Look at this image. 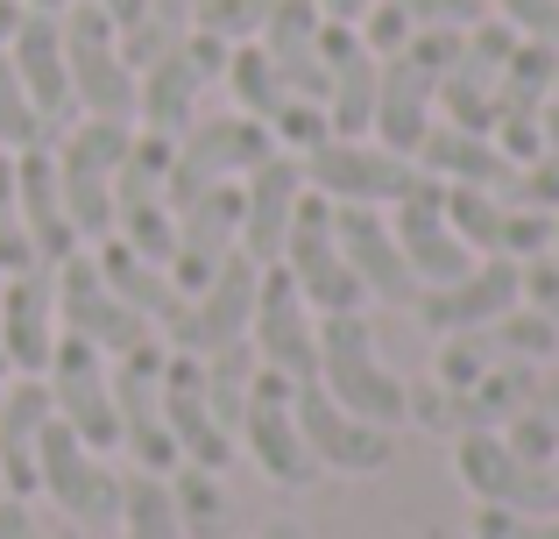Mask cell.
Masks as SVG:
<instances>
[{
    "label": "cell",
    "mask_w": 559,
    "mask_h": 539,
    "mask_svg": "<svg viewBox=\"0 0 559 539\" xmlns=\"http://www.w3.org/2000/svg\"><path fill=\"white\" fill-rule=\"evenodd\" d=\"M489 14L518 43H552L559 50V0H489Z\"/></svg>",
    "instance_id": "cell-44"
},
{
    "label": "cell",
    "mask_w": 559,
    "mask_h": 539,
    "mask_svg": "<svg viewBox=\"0 0 559 539\" xmlns=\"http://www.w3.org/2000/svg\"><path fill=\"white\" fill-rule=\"evenodd\" d=\"M164 333L128 355H114V419H121V455L150 476H170L178 469V447H170V426H164Z\"/></svg>",
    "instance_id": "cell-9"
},
{
    "label": "cell",
    "mask_w": 559,
    "mask_h": 539,
    "mask_svg": "<svg viewBox=\"0 0 559 539\" xmlns=\"http://www.w3.org/2000/svg\"><path fill=\"white\" fill-rule=\"evenodd\" d=\"M369 8H382V0H319V14H326V22H347V28H355Z\"/></svg>",
    "instance_id": "cell-51"
},
{
    "label": "cell",
    "mask_w": 559,
    "mask_h": 539,
    "mask_svg": "<svg viewBox=\"0 0 559 539\" xmlns=\"http://www.w3.org/2000/svg\"><path fill=\"white\" fill-rule=\"evenodd\" d=\"M93 270L107 277V291H114V298H121V305H135V313L150 319L156 333H164V327H170V313L185 305V291L170 284V270H164V263L135 256L128 242H114V235H107V242H93Z\"/></svg>",
    "instance_id": "cell-30"
},
{
    "label": "cell",
    "mask_w": 559,
    "mask_h": 539,
    "mask_svg": "<svg viewBox=\"0 0 559 539\" xmlns=\"http://www.w3.org/2000/svg\"><path fill=\"white\" fill-rule=\"evenodd\" d=\"M404 419H418L425 433H439L447 441L453 433V390H439V384H425V390H411V405H404Z\"/></svg>",
    "instance_id": "cell-48"
},
{
    "label": "cell",
    "mask_w": 559,
    "mask_h": 539,
    "mask_svg": "<svg viewBox=\"0 0 559 539\" xmlns=\"http://www.w3.org/2000/svg\"><path fill=\"white\" fill-rule=\"evenodd\" d=\"M36 142H57L50 128H43V114H36V99H28V85L14 79V65L0 57V150H36Z\"/></svg>",
    "instance_id": "cell-38"
},
{
    "label": "cell",
    "mask_w": 559,
    "mask_h": 539,
    "mask_svg": "<svg viewBox=\"0 0 559 539\" xmlns=\"http://www.w3.org/2000/svg\"><path fill=\"white\" fill-rule=\"evenodd\" d=\"M57 333H71V341L99 348L107 362L128 355V348H142V341H156L150 319L107 291V277L93 270V249H79L71 263H57Z\"/></svg>",
    "instance_id": "cell-14"
},
{
    "label": "cell",
    "mask_w": 559,
    "mask_h": 539,
    "mask_svg": "<svg viewBox=\"0 0 559 539\" xmlns=\"http://www.w3.org/2000/svg\"><path fill=\"white\" fill-rule=\"evenodd\" d=\"M121 483L128 476L114 469L107 455H93L64 419H50L43 461H36V504H50V512L71 518L79 532H114L121 526Z\"/></svg>",
    "instance_id": "cell-4"
},
{
    "label": "cell",
    "mask_w": 559,
    "mask_h": 539,
    "mask_svg": "<svg viewBox=\"0 0 559 539\" xmlns=\"http://www.w3.org/2000/svg\"><path fill=\"white\" fill-rule=\"evenodd\" d=\"M0 384H8V376H0Z\"/></svg>",
    "instance_id": "cell-59"
},
{
    "label": "cell",
    "mask_w": 559,
    "mask_h": 539,
    "mask_svg": "<svg viewBox=\"0 0 559 539\" xmlns=\"http://www.w3.org/2000/svg\"><path fill=\"white\" fill-rule=\"evenodd\" d=\"M99 8H107L114 22H128V14H142V8H150V0H99Z\"/></svg>",
    "instance_id": "cell-54"
},
{
    "label": "cell",
    "mask_w": 559,
    "mask_h": 539,
    "mask_svg": "<svg viewBox=\"0 0 559 539\" xmlns=\"http://www.w3.org/2000/svg\"><path fill=\"white\" fill-rule=\"evenodd\" d=\"M510 207H538V213H559V150H546L538 164H524L518 178L503 185Z\"/></svg>",
    "instance_id": "cell-45"
},
{
    "label": "cell",
    "mask_w": 559,
    "mask_h": 539,
    "mask_svg": "<svg viewBox=\"0 0 559 539\" xmlns=\"http://www.w3.org/2000/svg\"><path fill=\"white\" fill-rule=\"evenodd\" d=\"M276 156V136L248 114H199L178 136L170 156V207H185L191 192H213V185H241L255 164Z\"/></svg>",
    "instance_id": "cell-6"
},
{
    "label": "cell",
    "mask_w": 559,
    "mask_h": 539,
    "mask_svg": "<svg viewBox=\"0 0 559 539\" xmlns=\"http://www.w3.org/2000/svg\"><path fill=\"white\" fill-rule=\"evenodd\" d=\"M191 28H199V0H150L142 14L121 22V57L142 71V65H156V57L178 50Z\"/></svg>",
    "instance_id": "cell-31"
},
{
    "label": "cell",
    "mask_w": 559,
    "mask_h": 539,
    "mask_svg": "<svg viewBox=\"0 0 559 539\" xmlns=\"http://www.w3.org/2000/svg\"><path fill=\"white\" fill-rule=\"evenodd\" d=\"M270 136H276V150H284V156H312L319 142L333 136V121H326L319 99H284V107L270 114Z\"/></svg>",
    "instance_id": "cell-40"
},
{
    "label": "cell",
    "mask_w": 559,
    "mask_h": 539,
    "mask_svg": "<svg viewBox=\"0 0 559 539\" xmlns=\"http://www.w3.org/2000/svg\"><path fill=\"white\" fill-rule=\"evenodd\" d=\"M439 121V71L418 65L411 50L382 57V79H376V128L369 136L396 156H418V142L432 136Z\"/></svg>",
    "instance_id": "cell-25"
},
{
    "label": "cell",
    "mask_w": 559,
    "mask_h": 539,
    "mask_svg": "<svg viewBox=\"0 0 559 539\" xmlns=\"http://www.w3.org/2000/svg\"><path fill=\"white\" fill-rule=\"evenodd\" d=\"M453 476L489 512H559V461H524L503 433H453Z\"/></svg>",
    "instance_id": "cell-5"
},
{
    "label": "cell",
    "mask_w": 559,
    "mask_h": 539,
    "mask_svg": "<svg viewBox=\"0 0 559 539\" xmlns=\"http://www.w3.org/2000/svg\"><path fill=\"white\" fill-rule=\"evenodd\" d=\"M50 384L43 376H8L0 384V490L8 497H36V461L43 433H50Z\"/></svg>",
    "instance_id": "cell-27"
},
{
    "label": "cell",
    "mask_w": 559,
    "mask_h": 539,
    "mask_svg": "<svg viewBox=\"0 0 559 539\" xmlns=\"http://www.w3.org/2000/svg\"><path fill=\"white\" fill-rule=\"evenodd\" d=\"M0 376H8V362H0Z\"/></svg>",
    "instance_id": "cell-58"
},
{
    "label": "cell",
    "mask_w": 559,
    "mask_h": 539,
    "mask_svg": "<svg viewBox=\"0 0 559 539\" xmlns=\"http://www.w3.org/2000/svg\"><path fill=\"white\" fill-rule=\"evenodd\" d=\"M248 348H255V362L270 376H284V384H312V376H319V313L305 305V291L284 277V263H270L255 277Z\"/></svg>",
    "instance_id": "cell-10"
},
{
    "label": "cell",
    "mask_w": 559,
    "mask_h": 539,
    "mask_svg": "<svg viewBox=\"0 0 559 539\" xmlns=\"http://www.w3.org/2000/svg\"><path fill=\"white\" fill-rule=\"evenodd\" d=\"M128 142H135V121H85V114L50 142L57 185H64V213H71L85 249L114 235V178L128 164Z\"/></svg>",
    "instance_id": "cell-3"
},
{
    "label": "cell",
    "mask_w": 559,
    "mask_h": 539,
    "mask_svg": "<svg viewBox=\"0 0 559 539\" xmlns=\"http://www.w3.org/2000/svg\"><path fill=\"white\" fill-rule=\"evenodd\" d=\"M305 192H312V185H305V164H298V156H284V150L241 178V256L255 270H270L276 256H284Z\"/></svg>",
    "instance_id": "cell-22"
},
{
    "label": "cell",
    "mask_w": 559,
    "mask_h": 539,
    "mask_svg": "<svg viewBox=\"0 0 559 539\" xmlns=\"http://www.w3.org/2000/svg\"><path fill=\"white\" fill-rule=\"evenodd\" d=\"M43 384H50V412L64 419V426L93 447V455H121V419H114V362L99 355V348L57 333V355H50V370H43Z\"/></svg>",
    "instance_id": "cell-13"
},
{
    "label": "cell",
    "mask_w": 559,
    "mask_h": 539,
    "mask_svg": "<svg viewBox=\"0 0 559 539\" xmlns=\"http://www.w3.org/2000/svg\"><path fill=\"white\" fill-rule=\"evenodd\" d=\"M164 483H170V504H178L185 539H219V532H227V490H219L213 469H191V461H178Z\"/></svg>",
    "instance_id": "cell-35"
},
{
    "label": "cell",
    "mask_w": 559,
    "mask_h": 539,
    "mask_svg": "<svg viewBox=\"0 0 559 539\" xmlns=\"http://www.w3.org/2000/svg\"><path fill=\"white\" fill-rule=\"evenodd\" d=\"M510 305H524V263L481 256V263L461 270L453 284H425L418 298H411V313H418L425 333L439 341V333H489Z\"/></svg>",
    "instance_id": "cell-16"
},
{
    "label": "cell",
    "mask_w": 559,
    "mask_h": 539,
    "mask_svg": "<svg viewBox=\"0 0 559 539\" xmlns=\"http://www.w3.org/2000/svg\"><path fill=\"white\" fill-rule=\"evenodd\" d=\"M36 270V242L22 227V192H14V156L0 150V277Z\"/></svg>",
    "instance_id": "cell-39"
},
{
    "label": "cell",
    "mask_w": 559,
    "mask_h": 539,
    "mask_svg": "<svg viewBox=\"0 0 559 539\" xmlns=\"http://www.w3.org/2000/svg\"><path fill=\"white\" fill-rule=\"evenodd\" d=\"M290 398H298V384L255 370V390H248V412H241L234 447H241V455L262 469V483H276V490H312L319 483V461H312V447H305V433H298V405H290Z\"/></svg>",
    "instance_id": "cell-8"
},
{
    "label": "cell",
    "mask_w": 559,
    "mask_h": 539,
    "mask_svg": "<svg viewBox=\"0 0 559 539\" xmlns=\"http://www.w3.org/2000/svg\"><path fill=\"white\" fill-rule=\"evenodd\" d=\"M382 213H390V235H396V249H404L411 277H418V291H425V284H453L461 270L481 263V256H467V242L447 227V185L425 178V171H418V178H411Z\"/></svg>",
    "instance_id": "cell-15"
},
{
    "label": "cell",
    "mask_w": 559,
    "mask_h": 539,
    "mask_svg": "<svg viewBox=\"0 0 559 539\" xmlns=\"http://www.w3.org/2000/svg\"><path fill=\"white\" fill-rule=\"evenodd\" d=\"M255 263L248 256H234L227 270L213 277L205 291H191V298L170 313L164 327V348H178V355H213V348H234L248 341V313H255Z\"/></svg>",
    "instance_id": "cell-19"
},
{
    "label": "cell",
    "mask_w": 559,
    "mask_h": 539,
    "mask_svg": "<svg viewBox=\"0 0 559 539\" xmlns=\"http://www.w3.org/2000/svg\"><path fill=\"white\" fill-rule=\"evenodd\" d=\"M241 256V185H213V192H191L178 207V249H170V284L205 291L219 270Z\"/></svg>",
    "instance_id": "cell-18"
},
{
    "label": "cell",
    "mask_w": 559,
    "mask_h": 539,
    "mask_svg": "<svg viewBox=\"0 0 559 539\" xmlns=\"http://www.w3.org/2000/svg\"><path fill=\"white\" fill-rule=\"evenodd\" d=\"M524 412H538V419H552V426H559V370H538V390H532Z\"/></svg>",
    "instance_id": "cell-50"
},
{
    "label": "cell",
    "mask_w": 559,
    "mask_h": 539,
    "mask_svg": "<svg viewBox=\"0 0 559 539\" xmlns=\"http://www.w3.org/2000/svg\"><path fill=\"white\" fill-rule=\"evenodd\" d=\"M503 213H510V199L489 192V185H447V227L467 242V256L503 249Z\"/></svg>",
    "instance_id": "cell-34"
},
{
    "label": "cell",
    "mask_w": 559,
    "mask_h": 539,
    "mask_svg": "<svg viewBox=\"0 0 559 539\" xmlns=\"http://www.w3.org/2000/svg\"><path fill=\"white\" fill-rule=\"evenodd\" d=\"M227 50L234 43L205 36V28H191L170 57H156V65L135 71V128H150V136H170L178 142L191 121H199V99L205 85L227 71Z\"/></svg>",
    "instance_id": "cell-7"
},
{
    "label": "cell",
    "mask_w": 559,
    "mask_h": 539,
    "mask_svg": "<svg viewBox=\"0 0 559 539\" xmlns=\"http://www.w3.org/2000/svg\"><path fill=\"white\" fill-rule=\"evenodd\" d=\"M411 164L439 185H489V192H503L518 178V164L496 150V136H475V128H453V121H432V136L418 142Z\"/></svg>",
    "instance_id": "cell-29"
},
{
    "label": "cell",
    "mask_w": 559,
    "mask_h": 539,
    "mask_svg": "<svg viewBox=\"0 0 559 539\" xmlns=\"http://www.w3.org/2000/svg\"><path fill=\"white\" fill-rule=\"evenodd\" d=\"M355 36H361L369 57H396V50H411V36H418V14H411V0H382V8H369L355 22Z\"/></svg>",
    "instance_id": "cell-41"
},
{
    "label": "cell",
    "mask_w": 559,
    "mask_h": 539,
    "mask_svg": "<svg viewBox=\"0 0 559 539\" xmlns=\"http://www.w3.org/2000/svg\"><path fill=\"white\" fill-rule=\"evenodd\" d=\"M467 539H559V512L524 518V512H489V504H481V512H475V532H467Z\"/></svg>",
    "instance_id": "cell-46"
},
{
    "label": "cell",
    "mask_w": 559,
    "mask_h": 539,
    "mask_svg": "<svg viewBox=\"0 0 559 539\" xmlns=\"http://www.w3.org/2000/svg\"><path fill=\"white\" fill-rule=\"evenodd\" d=\"M333 235H341V256L355 270V284L369 291V305H411L418 298V277H411L404 249H396L382 207H333Z\"/></svg>",
    "instance_id": "cell-23"
},
{
    "label": "cell",
    "mask_w": 559,
    "mask_h": 539,
    "mask_svg": "<svg viewBox=\"0 0 559 539\" xmlns=\"http://www.w3.org/2000/svg\"><path fill=\"white\" fill-rule=\"evenodd\" d=\"M14 192H22V227H28V242H36V263L43 270L71 263L85 242H79V227H71V213H64V185H57L50 142L14 150Z\"/></svg>",
    "instance_id": "cell-26"
},
{
    "label": "cell",
    "mask_w": 559,
    "mask_h": 539,
    "mask_svg": "<svg viewBox=\"0 0 559 539\" xmlns=\"http://www.w3.org/2000/svg\"><path fill=\"white\" fill-rule=\"evenodd\" d=\"M57 355V270L0 277V362L8 376H43Z\"/></svg>",
    "instance_id": "cell-20"
},
{
    "label": "cell",
    "mask_w": 559,
    "mask_h": 539,
    "mask_svg": "<svg viewBox=\"0 0 559 539\" xmlns=\"http://www.w3.org/2000/svg\"><path fill=\"white\" fill-rule=\"evenodd\" d=\"M538 128H546V150H559V93H552V107H546V121H538Z\"/></svg>",
    "instance_id": "cell-55"
},
{
    "label": "cell",
    "mask_w": 559,
    "mask_h": 539,
    "mask_svg": "<svg viewBox=\"0 0 559 539\" xmlns=\"http://www.w3.org/2000/svg\"><path fill=\"white\" fill-rule=\"evenodd\" d=\"M284 277L305 291V305H312L319 319L326 313H369V291L355 284V270H347L341 256V235H333V207L319 192H305L298 221H290V242H284Z\"/></svg>",
    "instance_id": "cell-11"
},
{
    "label": "cell",
    "mask_w": 559,
    "mask_h": 539,
    "mask_svg": "<svg viewBox=\"0 0 559 539\" xmlns=\"http://www.w3.org/2000/svg\"><path fill=\"white\" fill-rule=\"evenodd\" d=\"M255 539H312V532H305V526H298V518H270V526H262Z\"/></svg>",
    "instance_id": "cell-53"
},
{
    "label": "cell",
    "mask_w": 559,
    "mask_h": 539,
    "mask_svg": "<svg viewBox=\"0 0 559 539\" xmlns=\"http://www.w3.org/2000/svg\"><path fill=\"white\" fill-rule=\"evenodd\" d=\"M489 370H496V341L489 333H439V348H432V384L439 390L467 398Z\"/></svg>",
    "instance_id": "cell-37"
},
{
    "label": "cell",
    "mask_w": 559,
    "mask_h": 539,
    "mask_svg": "<svg viewBox=\"0 0 559 539\" xmlns=\"http://www.w3.org/2000/svg\"><path fill=\"white\" fill-rule=\"evenodd\" d=\"M22 8H43V14H64L71 0H22Z\"/></svg>",
    "instance_id": "cell-56"
},
{
    "label": "cell",
    "mask_w": 559,
    "mask_h": 539,
    "mask_svg": "<svg viewBox=\"0 0 559 539\" xmlns=\"http://www.w3.org/2000/svg\"><path fill=\"white\" fill-rule=\"evenodd\" d=\"M114 539H185L164 476L128 469V483H121V526H114Z\"/></svg>",
    "instance_id": "cell-33"
},
{
    "label": "cell",
    "mask_w": 559,
    "mask_h": 539,
    "mask_svg": "<svg viewBox=\"0 0 559 539\" xmlns=\"http://www.w3.org/2000/svg\"><path fill=\"white\" fill-rule=\"evenodd\" d=\"M0 539H85V532L36 497H0Z\"/></svg>",
    "instance_id": "cell-42"
},
{
    "label": "cell",
    "mask_w": 559,
    "mask_h": 539,
    "mask_svg": "<svg viewBox=\"0 0 559 539\" xmlns=\"http://www.w3.org/2000/svg\"><path fill=\"white\" fill-rule=\"evenodd\" d=\"M411 14H418V28H453V36H467L475 22H489V0H411Z\"/></svg>",
    "instance_id": "cell-47"
},
{
    "label": "cell",
    "mask_w": 559,
    "mask_h": 539,
    "mask_svg": "<svg viewBox=\"0 0 559 539\" xmlns=\"http://www.w3.org/2000/svg\"><path fill=\"white\" fill-rule=\"evenodd\" d=\"M552 221L559 213H538V207H510L503 213V249L510 263H532V256H552Z\"/></svg>",
    "instance_id": "cell-43"
},
{
    "label": "cell",
    "mask_w": 559,
    "mask_h": 539,
    "mask_svg": "<svg viewBox=\"0 0 559 539\" xmlns=\"http://www.w3.org/2000/svg\"><path fill=\"white\" fill-rule=\"evenodd\" d=\"M524 305H538L559 327V263L552 256H532V263H524Z\"/></svg>",
    "instance_id": "cell-49"
},
{
    "label": "cell",
    "mask_w": 559,
    "mask_h": 539,
    "mask_svg": "<svg viewBox=\"0 0 559 539\" xmlns=\"http://www.w3.org/2000/svg\"><path fill=\"white\" fill-rule=\"evenodd\" d=\"M290 405H298V433H305V447H312L319 476H382V469H390V455H396L390 426L355 419L347 405H333L319 384H298Z\"/></svg>",
    "instance_id": "cell-17"
},
{
    "label": "cell",
    "mask_w": 559,
    "mask_h": 539,
    "mask_svg": "<svg viewBox=\"0 0 559 539\" xmlns=\"http://www.w3.org/2000/svg\"><path fill=\"white\" fill-rule=\"evenodd\" d=\"M319 36H326L319 0H276L262 36H255L270 50V65H276L290 99H326V50H319Z\"/></svg>",
    "instance_id": "cell-28"
},
{
    "label": "cell",
    "mask_w": 559,
    "mask_h": 539,
    "mask_svg": "<svg viewBox=\"0 0 559 539\" xmlns=\"http://www.w3.org/2000/svg\"><path fill=\"white\" fill-rule=\"evenodd\" d=\"M319 390H326L333 405H347L355 419H369V426H404V405H411V384L382 362L376 348V327L369 313H326L319 319Z\"/></svg>",
    "instance_id": "cell-1"
},
{
    "label": "cell",
    "mask_w": 559,
    "mask_h": 539,
    "mask_svg": "<svg viewBox=\"0 0 559 539\" xmlns=\"http://www.w3.org/2000/svg\"><path fill=\"white\" fill-rule=\"evenodd\" d=\"M489 341H496L503 362H532V370H552L559 362V327L538 313V305H510V313L489 327Z\"/></svg>",
    "instance_id": "cell-36"
},
{
    "label": "cell",
    "mask_w": 559,
    "mask_h": 539,
    "mask_svg": "<svg viewBox=\"0 0 559 539\" xmlns=\"http://www.w3.org/2000/svg\"><path fill=\"white\" fill-rule=\"evenodd\" d=\"M164 426H170V447H178V461L227 476V461H234V433L219 426L213 398H205V370H199V355H178V348L164 355Z\"/></svg>",
    "instance_id": "cell-21"
},
{
    "label": "cell",
    "mask_w": 559,
    "mask_h": 539,
    "mask_svg": "<svg viewBox=\"0 0 559 539\" xmlns=\"http://www.w3.org/2000/svg\"><path fill=\"white\" fill-rule=\"evenodd\" d=\"M298 164H305V185H312L326 207H390V199L418 178V164L382 150L376 136H326L312 156H298Z\"/></svg>",
    "instance_id": "cell-12"
},
{
    "label": "cell",
    "mask_w": 559,
    "mask_h": 539,
    "mask_svg": "<svg viewBox=\"0 0 559 539\" xmlns=\"http://www.w3.org/2000/svg\"><path fill=\"white\" fill-rule=\"evenodd\" d=\"M552 263H559V221H552Z\"/></svg>",
    "instance_id": "cell-57"
},
{
    "label": "cell",
    "mask_w": 559,
    "mask_h": 539,
    "mask_svg": "<svg viewBox=\"0 0 559 539\" xmlns=\"http://www.w3.org/2000/svg\"><path fill=\"white\" fill-rule=\"evenodd\" d=\"M219 85H227L234 114H248V121H262V128H270V114L290 99L262 43H234V50H227V71H219Z\"/></svg>",
    "instance_id": "cell-32"
},
{
    "label": "cell",
    "mask_w": 559,
    "mask_h": 539,
    "mask_svg": "<svg viewBox=\"0 0 559 539\" xmlns=\"http://www.w3.org/2000/svg\"><path fill=\"white\" fill-rule=\"evenodd\" d=\"M14 22H22V0H0V57H8V43H14Z\"/></svg>",
    "instance_id": "cell-52"
},
{
    "label": "cell",
    "mask_w": 559,
    "mask_h": 539,
    "mask_svg": "<svg viewBox=\"0 0 559 539\" xmlns=\"http://www.w3.org/2000/svg\"><path fill=\"white\" fill-rule=\"evenodd\" d=\"M8 65H14V79L28 85L43 128H50V136H64V128L79 121V107H71V71H64V28H57V14L22 8L14 43H8Z\"/></svg>",
    "instance_id": "cell-24"
},
{
    "label": "cell",
    "mask_w": 559,
    "mask_h": 539,
    "mask_svg": "<svg viewBox=\"0 0 559 539\" xmlns=\"http://www.w3.org/2000/svg\"><path fill=\"white\" fill-rule=\"evenodd\" d=\"M57 28H64L71 107L85 121H135V65L121 57V22L99 0H71Z\"/></svg>",
    "instance_id": "cell-2"
}]
</instances>
